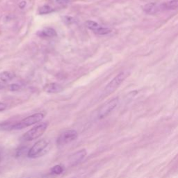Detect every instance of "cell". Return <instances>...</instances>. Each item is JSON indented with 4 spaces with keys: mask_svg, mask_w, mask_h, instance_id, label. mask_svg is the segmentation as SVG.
I'll use <instances>...</instances> for the list:
<instances>
[{
    "mask_svg": "<svg viewBox=\"0 0 178 178\" xmlns=\"http://www.w3.org/2000/svg\"><path fill=\"white\" fill-rule=\"evenodd\" d=\"M50 143L46 139H42L37 141L28 152L27 156L29 158H37L46 154L49 151Z\"/></svg>",
    "mask_w": 178,
    "mask_h": 178,
    "instance_id": "cell-1",
    "label": "cell"
},
{
    "mask_svg": "<svg viewBox=\"0 0 178 178\" xmlns=\"http://www.w3.org/2000/svg\"><path fill=\"white\" fill-rule=\"evenodd\" d=\"M130 72L127 70H125L116 75L110 82L107 84L103 91V95L107 96L114 93L115 91L121 85V84L125 80V79L129 76Z\"/></svg>",
    "mask_w": 178,
    "mask_h": 178,
    "instance_id": "cell-2",
    "label": "cell"
},
{
    "mask_svg": "<svg viewBox=\"0 0 178 178\" xmlns=\"http://www.w3.org/2000/svg\"><path fill=\"white\" fill-rule=\"evenodd\" d=\"M48 127V123H42L39 124L26 132L23 136V139L27 141H31V140L38 139L44 133Z\"/></svg>",
    "mask_w": 178,
    "mask_h": 178,
    "instance_id": "cell-3",
    "label": "cell"
},
{
    "mask_svg": "<svg viewBox=\"0 0 178 178\" xmlns=\"http://www.w3.org/2000/svg\"><path fill=\"white\" fill-rule=\"evenodd\" d=\"M44 115L42 113H38L33 114L31 116H28L27 118L23 119L22 121L18 123L13 127L14 130H21V129L29 127L34 124L41 122L44 118Z\"/></svg>",
    "mask_w": 178,
    "mask_h": 178,
    "instance_id": "cell-4",
    "label": "cell"
},
{
    "mask_svg": "<svg viewBox=\"0 0 178 178\" xmlns=\"http://www.w3.org/2000/svg\"><path fill=\"white\" fill-rule=\"evenodd\" d=\"M118 103L119 99L118 97H115L114 99L109 100L107 103H105L104 105H102L99 111H98V118L102 119L107 117L118 106Z\"/></svg>",
    "mask_w": 178,
    "mask_h": 178,
    "instance_id": "cell-5",
    "label": "cell"
},
{
    "mask_svg": "<svg viewBox=\"0 0 178 178\" xmlns=\"http://www.w3.org/2000/svg\"><path fill=\"white\" fill-rule=\"evenodd\" d=\"M78 137V133L74 130H66L62 132L57 139V145L60 146H65L75 140Z\"/></svg>",
    "mask_w": 178,
    "mask_h": 178,
    "instance_id": "cell-6",
    "label": "cell"
},
{
    "mask_svg": "<svg viewBox=\"0 0 178 178\" xmlns=\"http://www.w3.org/2000/svg\"><path fill=\"white\" fill-rule=\"evenodd\" d=\"M87 154L86 149H82L72 154L69 158V163L71 166H75L77 163L81 162Z\"/></svg>",
    "mask_w": 178,
    "mask_h": 178,
    "instance_id": "cell-7",
    "label": "cell"
},
{
    "mask_svg": "<svg viewBox=\"0 0 178 178\" xmlns=\"http://www.w3.org/2000/svg\"><path fill=\"white\" fill-rule=\"evenodd\" d=\"M44 90L48 93H58L63 91L62 86L57 83H50L44 86Z\"/></svg>",
    "mask_w": 178,
    "mask_h": 178,
    "instance_id": "cell-8",
    "label": "cell"
},
{
    "mask_svg": "<svg viewBox=\"0 0 178 178\" xmlns=\"http://www.w3.org/2000/svg\"><path fill=\"white\" fill-rule=\"evenodd\" d=\"M37 34H38L39 36L45 37V38H53V37L57 36V35L55 30L52 29V28L50 27L45 28V29L42 30V31H38L37 33Z\"/></svg>",
    "mask_w": 178,
    "mask_h": 178,
    "instance_id": "cell-9",
    "label": "cell"
},
{
    "mask_svg": "<svg viewBox=\"0 0 178 178\" xmlns=\"http://www.w3.org/2000/svg\"><path fill=\"white\" fill-rule=\"evenodd\" d=\"M145 12L148 14H155L160 10V6L155 3H149L145 5L143 7Z\"/></svg>",
    "mask_w": 178,
    "mask_h": 178,
    "instance_id": "cell-10",
    "label": "cell"
},
{
    "mask_svg": "<svg viewBox=\"0 0 178 178\" xmlns=\"http://www.w3.org/2000/svg\"><path fill=\"white\" fill-rule=\"evenodd\" d=\"M177 0H170L169 2L163 3L160 8L166 9V10H176L177 8Z\"/></svg>",
    "mask_w": 178,
    "mask_h": 178,
    "instance_id": "cell-11",
    "label": "cell"
},
{
    "mask_svg": "<svg viewBox=\"0 0 178 178\" xmlns=\"http://www.w3.org/2000/svg\"><path fill=\"white\" fill-rule=\"evenodd\" d=\"M14 77H15V74L13 72L5 71L0 73V80L2 82H7V81H9L11 79H13Z\"/></svg>",
    "mask_w": 178,
    "mask_h": 178,
    "instance_id": "cell-12",
    "label": "cell"
},
{
    "mask_svg": "<svg viewBox=\"0 0 178 178\" xmlns=\"http://www.w3.org/2000/svg\"><path fill=\"white\" fill-rule=\"evenodd\" d=\"M64 166H61V165L54 166V167L51 168V170H50L51 174L56 175H61V173H64Z\"/></svg>",
    "mask_w": 178,
    "mask_h": 178,
    "instance_id": "cell-13",
    "label": "cell"
},
{
    "mask_svg": "<svg viewBox=\"0 0 178 178\" xmlns=\"http://www.w3.org/2000/svg\"><path fill=\"white\" fill-rule=\"evenodd\" d=\"M86 25L89 29L92 30V31H95L96 30L98 29V28L100 27V25L98 24L97 22H94V21H92V20L86 21Z\"/></svg>",
    "mask_w": 178,
    "mask_h": 178,
    "instance_id": "cell-14",
    "label": "cell"
},
{
    "mask_svg": "<svg viewBox=\"0 0 178 178\" xmlns=\"http://www.w3.org/2000/svg\"><path fill=\"white\" fill-rule=\"evenodd\" d=\"M94 32L95 33V34H99V35H107V34H109V33H111V30L109 29V28L100 27Z\"/></svg>",
    "mask_w": 178,
    "mask_h": 178,
    "instance_id": "cell-15",
    "label": "cell"
},
{
    "mask_svg": "<svg viewBox=\"0 0 178 178\" xmlns=\"http://www.w3.org/2000/svg\"><path fill=\"white\" fill-rule=\"evenodd\" d=\"M53 9L51 8L50 6L45 5L39 8V13L41 14V15H44V14H48L51 12H52Z\"/></svg>",
    "mask_w": 178,
    "mask_h": 178,
    "instance_id": "cell-16",
    "label": "cell"
},
{
    "mask_svg": "<svg viewBox=\"0 0 178 178\" xmlns=\"http://www.w3.org/2000/svg\"><path fill=\"white\" fill-rule=\"evenodd\" d=\"M20 85H18L17 84H11L10 86H9V90L11 91H18L20 89Z\"/></svg>",
    "mask_w": 178,
    "mask_h": 178,
    "instance_id": "cell-17",
    "label": "cell"
},
{
    "mask_svg": "<svg viewBox=\"0 0 178 178\" xmlns=\"http://www.w3.org/2000/svg\"><path fill=\"white\" fill-rule=\"evenodd\" d=\"M56 2H57V4H60V5L64 6L68 4L69 0H56Z\"/></svg>",
    "mask_w": 178,
    "mask_h": 178,
    "instance_id": "cell-18",
    "label": "cell"
},
{
    "mask_svg": "<svg viewBox=\"0 0 178 178\" xmlns=\"http://www.w3.org/2000/svg\"><path fill=\"white\" fill-rule=\"evenodd\" d=\"M6 107H7V105L6 104L0 102V111H4V110H5L6 109Z\"/></svg>",
    "mask_w": 178,
    "mask_h": 178,
    "instance_id": "cell-19",
    "label": "cell"
},
{
    "mask_svg": "<svg viewBox=\"0 0 178 178\" xmlns=\"http://www.w3.org/2000/svg\"><path fill=\"white\" fill-rule=\"evenodd\" d=\"M25 6H26V2L25 1H23V2H21V3H20L19 6H20V8H24Z\"/></svg>",
    "mask_w": 178,
    "mask_h": 178,
    "instance_id": "cell-20",
    "label": "cell"
},
{
    "mask_svg": "<svg viewBox=\"0 0 178 178\" xmlns=\"http://www.w3.org/2000/svg\"><path fill=\"white\" fill-rule=\"evenodd\" d=\"M4 87H5V86H4V83L0 81V90H1V89H3Z\"/></svg>",
    "mask_w": 178,
    "mask_h": 178,
    "instance_id": "cell-21",
    "label": "cell"
},
{
    "mask_svg": "<svg viewBox=\"0 0 178 178\" xmlns=\"http://www.w3.org/2000/svg\"><path fill=\"white\" fill-rule=\"evenodd\" d=\"M0 160H1V153H0Z\"/></svg>",
    "mask_w": 178,
    "mask_h": 178,
    "instance_id": "cell-22",
    "label": "cell"
}]
</instances>
